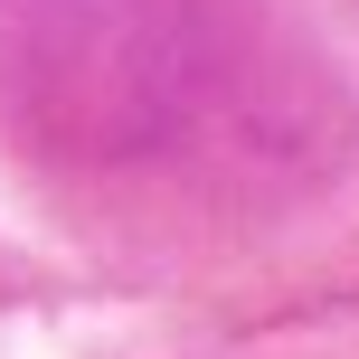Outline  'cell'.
<instances>
[]
</instances>
